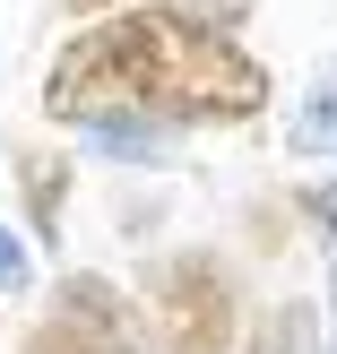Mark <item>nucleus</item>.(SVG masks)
Returning a JSON list of instances; mask_svg holds the SVG:
<instances>
[{"mask_svg":"<svg viewBox=\"0 0 337 354\" xmlns=\"http://www.w3.org/2000/svg\"><path fill=\"white\" fill-rule=\"evenodd\" d=\"M44 104L61 121L86 113H173V121H242L268 104V69L225 35L190 26L182 9H130L86 26L52 61Z\"/></svg>","mask_w":337,"mask_h":354,"instance_id":"obj_1","label":"nucleus"},{"mask_svg":"<svg viewBox=\"0 0 337 354\" xmlns=\"http://www.w3.org/2000/svg\"><path fill=\"white\" fill-rule=\"evenodd\" d=\"M147 303H156L165 354H225L234 346V277H225L208 251H173L165 268H156Z\"/></svg>","mask_w":337,"mask_h":354,"instance_id":"obj_2","label":"nucleus"},{"mask_svg":"<svg viewBox=\"0 0 337 354\" xmlns=\"http://www.w3.org/2000/svg\"><path fill=\"white\" fill-rule=\"evenodd\" d=\"M26 354H138V346H130V320H104V311L61 303V311L26 337Z\"/></svg>","mask_w":337,"mask_h":354,"instance_id":"obj_3","label":"nucleus"},{"mask_svg":"<svg viewBox=\"0 0 337 354\" xmlns=\"http://www.w3.org/2000/svg\"><path fill=\"white\" fill-rule=\"evenodd\" d=\"M294 147L303 156H337V86H320V95L294 113Z\"/></svg>","mask_w":337,"mask_h":354,"instance_id":"obj_4","label":"nucleus"},{"mask_svg":"<svg viewBox=\"0 0 337 354\" xmlns=\"http://www.w3.org/2000/svg\"><path fill=\"white\" fill-rule=\"evenodd\" d=\"M311 346V320H303V311H268V320H259V337H251V354H303Z\"/></svg>","mask_w":337,"mask_h":354,"instance_id":"obj_5","label":"nucleus"},{"mask_svg":"<svg viewBox=\"0 0 337 354\" xmlns=\"http://www.w3.org/2000/svg\"><path fill=\"white\" fill-rule=\"evenodd\" d=\"M0 286H26V242L0 225Z\"/></svg>","mask_w":337,"mask_h":354,"instance_id":"obj_6","label":"nucleus"},{"mask_svg":"<svg viewBox=\"0 0 337 354\" xmlns=\"http://www.w3.org/2000/svg\"><path fill=\"white\" fill-rule=\"evenodd\" d=\"M311 216H320V225H337V182H329V190H311Z\"/></svg>","mask_w":337,"mask_h":354,"instance_id":"obj_7","label":"nucleus"},{"mask_svg":"<svg viewBox=\"0 0 337 354\" xmlns=\"http://www.w3.org/2000/svg\"><path fill=\"white\" fill-rule=\"evenodd\" d=\"M78 9H104V0H78Z\"/></svg>","mask_w":337,"mask_h":354,"instance_id":"obj_8","label":"nucleus"}]
</instances>
